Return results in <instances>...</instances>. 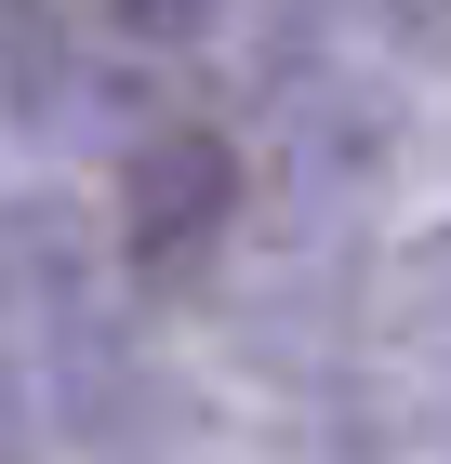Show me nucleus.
I'll use <instances>...</instances> for the list:
<instances>
[{
    "mask_svg": "<svg viewBox=\"0 0 451 464\" xmlns=\"http://www.w3.org/2000/svg\"><path fill=\"white\" fill-rule=\"evenodd\" d=\"M240 226V146L212 133V120H160V133L120 160V252H133V279H200L212 252Z\"/></svg>",
    "mask_w": 451,
    "mask_h": 464,
    "instance_id": "1",
    "label": "nucleus"
}]
</instances>
